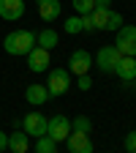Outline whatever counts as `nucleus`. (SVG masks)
<instances>
[{"label":"nucleus","mask_w":136,"mask_h":153,"mask_svg":"<svg viewBox=\"0 0 136 153\" xmlns=\"http://www.w3.org/2000/svg\"><path fill=\"white\" fill-rule=\"evenodd\" d=\"M33 47H35V33L33 30H14V33L6 36V41H3V49L8 55H14V57L27 55Z\"/></svg>","instance_id":"nucleus-1"},{"label":"nucleus","mask_w":136,"mask_h":153,"mask_svg":"<svg viewBox=\"0 0 136 153\" xmlns=\"http://www.w3.org/2000/svg\"><path fill=\"white\" fill-rule=\"evenodd\" d=\"M46 90H49V99L54 96H63L71 88V71L68 68H46Z\"/></svg>","instance_id":"nucleus-2"},{"label":"nucleus","mask_w":136,"mask_h":153,"mask_svg":"<svg viewBox=\"0 0 136 153\" xmlns=\"http://www.w3.org/2000/svg\"><path fill=\"white\" fill-rule=\"evenodd\" d=\"M120 57H123V55H120V49L112 44V47H101L98 52H95L93 63L98 66L104 74H114V68H117V60H120Z\"/></svg>","instance_id":"nucleus-3"},{"label":"nucleus","mask_w":136,"mask_h":153,"mask_svg":"<svg viewBox=\"0 0 136 153\" xmlns=\"http://www.w3.org/2000/svg\"><path fill=\"white\" fill-rule=\"evenodd\" d=\"M117 33V38H114V47L120 49V55H133L136 57V25H123Z\"/></svg>","instance_id":"nucleus-4"},{"label":"nucleus","mask_w":136,"mask_h":153,"mask_svg":"<svg viewBox=\"0 0 136 153\" xmlns=\"http://www.w3.org/2000/svg\"><path fill=\"white\" fill-rule=\"evenodd\" d=\"M46 134H49V137H52L57 145H60V142L68 137V134H71V120L65 118V115L57 112L54 118H49V123H46Z\"/></svg>","instance_id":"nucleus-5"},{"label":"nucleus","mask_w":136,"mask_h":153,"mask_svg":"<svg viewBox=\"0 0 136 153\" xmlns=\"http://www.w3.org/2000/svg\"><path fill=\"white\" fill-rule=\"evenodd\" d=\"M46 123L49 120L44 118L41 112H27L19 126H22V131L27 134V137H41V134H46Z\"/></svg>","instance_id":"nucleus-6"},{"label":"nucleus","mask_w":136,"mask_h":153,"mask_svg":"<svg viewBox=\"0 0 136 153\" xmlns=\"http://www.w3.org/2000/svg\"><path fill=\"white\" fill-rule=\"evenodd\" d=\"M90 68H93V55L87 49H74L68 57V71L79 76V74H90Z\"/></svg>","instance_id":"nucleus-7"},{"label":"nucleus","mask_w":136,"mask_h":153,"mask_svg":"<svg viewBox=\"0 0 136 153\" xmlns=\"http://www.w3.org/2000/svg\"><path fill=\"white\" fill-rule=\"evenodd\" d=\"M25 57H27V68H30V71H35V74L46 71V68H49V60H52V57H49V49L38 47V44H35Z\"/></svg>","instance_id":"nucleus-8"},{"label":"nucleus","mask_w":136,"mask_h":153,"mask_svg":"<svg viewBox=\"0 0 136 153\" xmlns=\"http://www.w3.org/2000/svg\"><path fill=\"white\" fill-rule=\"evenodd\" d=\"M65 142H68V150L71 153H93L90 134H85V131H74L71 128V134L65 137Z\"/></svg>","instance_id":"nucleus-9"},{"label":"nucleus","mask_w":136,"mask_h":153,"mask_svg":"<svg viewBox=\"0 0 136 153\" xmlns=\"http://www.w3.org/2000/svg\"><path fill=\"white\" fill-rule=\"evenodd\" d=\"M25 14V0H0V16L6 22H16Z\"/></svg>","instance_id":"nucleus-10"},{"label":"nucleus","mask_w":136,"mask_h":153,"mask_svg":"<svg viewBox=\"0 0 136 153\" xmlns=\"http://www.w3.org/2000/svg\"><path fill=\"white\" fill-rule=\"evenodd\" d=\"M114 74H117L123 82H133V76H136V57L133 55H123L120 60H117Z\"/></svg>","instance_id":"nucleus-11"},{"label":"nucleus","mask_w":136,"mask_h":153,"mask_svg":"<svg viewBox=\"0 0 136 153\" xmlns=\"http://www.w3.org/2000/svg\"><path fill=\"white\" fill-rule=\"evenodd\" d=\"M25 99H27V104H33V107H41V104L49 101V90H46V85L33 82V85L25 88Z\"/></svg>","instance_id":"nucleus-12"},{"label":"nucleus","mask_w":136,"mask_h":153,"mask_svg":"<svg viewBox=\"0 0 136 153\" xmlns=\"http://www.w3.org/2000/svg\"><path fill=\"white\" fill-rule=\"evenodd\" d=\"M38 16L44 22H57L60 19V0H38Z\"/></svg>","instance_id":"nucleus-13"},{"label":"nucleus","mask_w":136,"mask_h":153,"mask_svg":"<svg viewBox=\"0 0 136 153\" xmlns=\"http://www.w3.org/2000/svg\"><path fill=\"white\" fill-rule=\"evenodd\" d=\"M30 148V137L25 131H14V134H8V150H14V153H25Z\"/></svg>","instance_id":"nucleus-14"},{"label":"nucleus","mask_w":136,"mask_h":153,"mask_svg":"<svg viewBox=\"0 0 136 153\" xmlns=\"http://www.w3.org/2000/svg\"><path fill=\"white\" fill-rule=\"evenodd\" d=\"M35 44H38V47H44V49H52V47L60 44V36H57L52 27H44L41 33L35 36Z\"/></svg>","instance_id":"nucleus-15"},{"label":"nucleus","mask_w":136,"mask_h":153,"mask_svg":"<svg viewBox=\"0 0 136 153\" xmlns=\"http://www.w3.org/2000/svg\"><path fill=\"white\" fill-rule=\"evenodd\" d=\"M35 153H57V142L49 134H41V137H35Z\"/></svg>","instance_id":"nucleus-16"},{"label":"nucleus","mask_w":136,"mask_h":153,"mask_svg":"<svg viewBox=\"0 0 136 153\" xmlns=\"http://www.w3.org/2000/svg\"><path fill=\"white\" fill-rule=\"evenodd\" d=\"M109 11H112V8H93V11H90L95 30H106V25H109Z\"/></svg>","instance_id":"nucleus-17"},{"label":"nucleus","mask_w":136,"mask_h":153,"mask_svg":"<svg viewBox=\"0 0 136 153\" xmlns=\"http://www.w3.org/2000/svg\"><path fill=\"white\" fill-rule=\"evenodd\" d=\"M71 128H74V131H85V134H90V131H93V120L87 118V115H76V118L71 120Z\"/></svg>","instance_id":"nucleus-18"},{"label":"nucleus","mask_w":136,"mask_h":153,"mask_svg":"<svg viewBox=\"0 0 136 153\" xmlns=\"http://www.w3.org/2000/svg\"><path fill=\"white\" fill-rule=\"evenodd\" d=\"M63 30L68 36H76V33H82V16L76 14V16H68L65 22H63Z\"/></svg>","instance_id":"nucleus-19"},{"label":"nucleus","mask_w":136,"mask_h":153,"mask_svg":"<svg viewBox=\"0 0 136 153\" xmlns=\"http://www.w3.org/2000/svg\"><path fill=\"white\" fill-rule=\"evenodd\" d=\"M71 6L76 14H90L95 8V0H71Z\"/></svg>","instance_id":"nucleus-20"},{"label":"nucleus","mask_w":136,"mask_h":153,"mask_svg":"<svg viewBox=\"0 0 136 153\" xmlns=\"http://www.w3.org/2000/svg\"><path fill=\"white\" fill-rule=\"evenodd\" d=\"M123 25H125L123 14H117V11H109V25H106V30H120Z\"/></svg>","instance_id":"nucleus-21"},{"label":"nucleus","mask_w":136,"mask_h":153,"mask_svg":"<svg viewBox=\"0 0 136 153\" xmlns=\"http://www.w3.org/2000/svg\"><path fill=\"white\" fill-rule=\"evenodd\" d=\"M123 145H125L128 153H136V131H128V134H125V142H123Z\"/></svg>","instance_id":"nucleus-22"},{"label":"nucleus","mask_w":136,"mask_h":153,"mask_svg":"<svg viewBox=\"0 0 136 153\" xmlns=\"http://www.w3.org/2000/svg\"><path fill=\"white\" fill-rule=\"evenodd\" d=\"M76 88H79V90H90V88H93L90 74H79V79H76Z\"/></svg>","instance_id":"nucleus-23"},{"label":"nucleus","mask_w":136,"mask_h":153,"mask_svg":"<svg viewBox=\"0 0 136 153\" xmlns=\"http://www.w3.org/2000/svg\"><path fill=\"white\" fill-rule=\"evenodd\" d=\"M79 16H82V30H85V33H95L93 16H90V14H79Z\"/></svg>","instance_id":"nucleus-24"},{"label":"nucleus","mask_w":136,"mask_h":153,"mask_svg":"<svg viewBox=\"0 0 136 153\" xmlns=\"http://www.w3.org/2000/svg\"><path fill=\"white\" fill-rule=\"evenodd\" d=\"M0 150H8V134L0 131Z\"/></svg>","instance_id":"nucleus-25"},{"label":"nucleus","mask_w":136,"mask_h":153,"mask_svg":"<svg viewBox=\"0 0 136 153\" xmlns=\"http://www.w3.org/2000/svg\"><path fill=\"white\" fill-rule=\"evenodd\" d=\"M112 0H95V8H109Z\"/></svg>","instance_id":"nucleus-26"},{"label":"nucleus","mask_w":136,"mask_h":153,"mask_svg":"<svg viewBox=\"0 0 136 153\" xmlns=\"http://www.w3.org/2000/svg\"><path fill=\"white\" fill-rule=\"evenodd\" d=\"M133 88H136V76H133Z\"/></svg>","instance_id":"nucleus-27"}]
</instances>
